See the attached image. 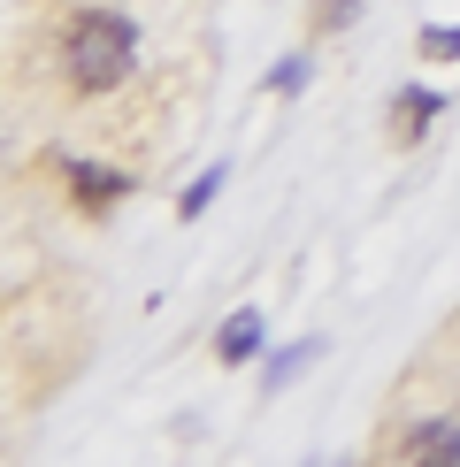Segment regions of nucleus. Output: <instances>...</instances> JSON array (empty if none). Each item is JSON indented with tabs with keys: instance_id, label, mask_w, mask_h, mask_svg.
Returning a JSON list of instances; mask_svg holds the SVG:
<instances>
[{
	"instance_id": "obj_1",
	"label": "nucleus",
	"mask_w": 460,
	"mask_h": 467,
	"mask_svg": "<svg viewBox=\"0 0 460 467\" xmlns=\"http://www.w3.org/2000/svg\"><path fill=\"white\" fill-rule=\"evenodd\" d=\"M131 69H139V31H131V16L77 8L62 24V77H69V92L100 100V92H115Z\"/></svg>"
},
{
	"instance_id": "obj_2",
	"label": "nucleus",
	"mask_w": 460,
	"mask_h": 467,
	"mask_svg": "<svg viewBox=\"0 0 460 467\" xmlns=\"http://www.w3.org/2000/svg\"><path fill=\"white\" fill-rule=\"evenodd\" d=\"M62 177H69V207L77 215H108V207H123L131 192H139V177L100 169V161H62Z\"/></svg>"
},
{
	"instance_id": "obj_3",
	"label": "nucleus",
	"mask_w": 460,
	"mask_h": 467,
	"mask_svg": "<svg viewBox=\"0 0 460 467\" xmlns=\"http://www.w3.org/2000/svg\"><path fill=\"white\" fill-rule=\"evenodd\" d=\"M399 460H430V467H460V421H414L399 437Z\"/></svg>"
},
{
	"instance_id": "obj_4",
	"label": "nucleus",
	"mask_w": 460,
	"mask_h": 467,
	"mask_svg": "<svg viewBox=\"0 0 460 467\" xmlns=\"http://www.w3.org/2000/svg\"><path fill=\"white\" fill-rule=\"evenodd\" d=\"M437 115H445V92H430V85H407V92L392 100V139H399V146H414L422 130L437 123Z\"/></svg>"
},
{
	"instance_id": "obj_5",
	"label": "nucleus",
	"mask_w": 460,
	"mask_h": 467,
	"mask_svg": "<svg viewBox=\"0 0 460 467\" xmlns=\"http://www.w3.org/2000/svg\"><path fill=\"white\" fill-rule=\"evenodd\" d=\"M254 353H261V315H254V306H238V315L215 329V360L223 368H246Z\"/></svg>"
},
{
	"instance_id": "obj_6",
	"label": "nucleus",
	"mask_w": 460,
	"mask_h": 467,
	"mask_svg": "<svg viewBox=\"0 0 460 467\" xmlns=\"http://www.w3.org/2000/svg\"><path fill=\"white\" fill-rule=\"evenodd\" d=\"M215 192H223V161H215V169H200V177H192V192L177 200V223H200V215H207V200H215Z\"/></svg>"
},
{
	"instance_id": "obj_7",
	"label": "nucleus",
	"mask_w": 460,
	"mask_h": 467,
	"mask_svg": "<svg viewBox=\"0 0 460 467\" xmlns=\"http://www.w3.org/2000/svg\"><path fill=\"white\" fill-rule=\"evenodd\" d=\"M315 353H322V337H299V345H284V353L268 360V391H277V383H292V376H299V368L315 360Z\"/></svg>"
},
{
	"instance_id": "obj_8",
	"label": "nucleus",
	"mask_w": 460,
	"mask_h": 467,
	"mask_svg": "<svg viewBox=\"0 0 460 467\" xmlns=\"http://www.w3.org/2000/svg\"><path fill=\"white\" fill-rule=\"evenodd\" d=\"M422 54H430V62H460V31L453 24H422V38H414Z\"/></svg>"
},
{
	"instance_id": "obj_9",
	"label": "nucleus",
	"mask_w": 460,
	"mask_h": 467,
	"mask_svg": "<svg viewBox=\"0 0 460 467\" xmlns=\"http://www.w3.org/2000/svg\"><path fill=\"white\" fill-rule=\"evenodd\" d=\"M299 85H307V62H284L277 77H268V92H299Z\"/></svg>"
}]
</instances>
